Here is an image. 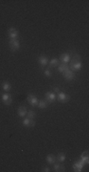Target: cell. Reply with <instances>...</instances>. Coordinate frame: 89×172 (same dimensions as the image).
Wrapping results in <instances>:
<instances>
[{"label":"cell","mask_w":89,"mask_h":172,"mask_svg":"<svg viewBox=\"0 0 89 172\" xmlns=\"http://www.w3.org/2000/svg\"><path fill=\"white\" fill-rule=\"evenodd\" d=\"M72 55H72V58H70V63L68 67L73 72L81 70V68H82V57L79 54H75V53H73Z\"/></svg>","instance_id":"1"},{"label":"cell","mask_w":89,"mask_h":172,"mask_svg":"<svg viewBox=\"0 0 89 172\" xmlns=\"http://www.w3.org/2000/svg\"><path fill=\"white\" fill-rule=\"evenodd\" d=\"M9 45H10V49L13 52H16V51L19 50L20 48V42L18 39H10Z\"/></svg>","instance_id":"2"},{"label":"cell","mask_w":89,"mask_h":172,"mask_svg":"<svg viewBox=\"0 0 89 172\" xmlns=\"http://www.w3.org/2000/svg\"><path fill=\"white\" fill-rule=\"evenodd\" d=\"M27 102L30 103L31 106H33V107H35V106H37L38 105V97H36L35 95H33V94H29L27 97Z\"/></svg>","instance_id":"3"},{"label":"cell","mask_w":89,"mask_h":172,"mask_svg":"<svg viewBox=\"0 0 89 172\" xmlns=\"http://www.w3.org/2000/svg\"><path fill=\"white\" fill-rule=\"evenodd\" d=\"M18 35H19V32L17 29L12 27L8 30V36L10 38V39H17Z\"/></svg>","instance_id":"4"},{"label":"cell","mask_w":89,"mask_h":172,"mask_svg":"<svg viewBox=\"0 0 89 172\" xmlns=\"http://www.w3.org/2000/svg\"><path fill=\"white\" fill-rule=\"evenodd\" d=\"M44 97H46V100L47 102H49V103H52V102H54L57 99L56 97V94H55L53 91H48L44 94Z\"/></svg>","instance_id":"5"},{"label":"cell","mask_w":89,"mask_h":172,"mask_svg":"<svg viewBox=\"0 0 89 172\" xmlns=\"http://www.w3.org/2000/svg\"><path fill=\"white\" fill-rule=\"evenodd\" d=\"M63 75H64V78L66 80H68V81H71V80H73L75 78V73L72 70H70L69 68L64 71V72L63 73Z\"/></svg>","instance_id":"6"},{"label":"cell","mask_w":89,"mask_h":172,"mask_svg":"<svg viewBox=\"0 0 89 172\" xmlns=\"http://www.w3.org/2000/svg\"><path fill=\"white\" fill-rule=\"evenodd\" d=\"M57 99L61 102H66L69 100L70 97L69 96H67L64 92H61V91H60L59 93H57Z\"/></svg>","instance_id":"7"},{"label":"cell","mask_w":89,"mask_h":172,"mask_svg":"<svg viewBox=\"0 0 89 172\" xmlns=\"http://www.w3.org/2000/svg\"><path fill=\"white\" fill-rule=\"evenodd\" d=\"M2 100L4 102L5 105H10L13 103V99H12V96L8 93H5L2 95Z\"/></svg>","instance_id":"8"},{"label":"cell","mask_w":89,"mask_h":172,"mask_svg":"<svg viewBox=\"0 0 89 172\" xmlns=\"http://www.w3.org/2000/svg\"><path fill=\"white\" fill-rule=\"evenodd\" d=\"M23 125L25 126V127H33L35 125V120H31L30 118H25L24 120H23Z\"/></svg>","instance_id":"9"},{"label":"cell","mask_w":89,"mask_h":172,"mask_svg":"<svg viewBox=\"0 0 89 172\" xmlns=\"http://www.w3.org/2000/svg\"><path fill=\"white\" fill-rule=\"evenodd\" d=\"M84 166V164L79 160V161H76L74 162V165H73V168H74V171H77V172H81L82 169V167Z\"/></svg>","instance_id":"10"},{"label":"cell","mask_w":89,"mask_h":172,"mask_svg":"<svg viewBox=\"0 0 89 172\" xmlns=\"http://www.w3.org/2000/svg\"><path fill=\"white\" fill-rule=\"evenodd\" d=\"M38 62L41 65V67H44L46 65L48 64V58H47V57H46V55H42L38 57Z\"/></svg>","instance_id":"11"},{"label":"cell","mask_w":89,"mask_h":172,"mask_svg":"<svg viewBox=\"0 0 89 172\" xmlns=\"http://www.w3.org/2000/svg\"><path fill=\"white\" fill-rule=\"evenodd\" d=\"M70 54L68 53H64L62 55H60V60L62 61L63 63H68L70 61Z\"/></svg>","instance_id":"12"},{"label":"cell","mask_w":89,"mask_h":172,"mask_svg":"<svg viewBox=\"0 0 89 172\" xmlns=\"http://www.w3.org/2000/svg\"><path fill=\"white\" fill-rule=\"evenodd\" d=\"M27 108H26V106H19L17 109V114L19 117L23 118V117H26L27 116Z\"/></svg>","instance_id":"13"},{"label":"cell","mask_w":89,"mask_h":172,"mask_svg":"<svg viewBox=\"0 0 89 172\" xmlns=\"http://www.w3.org/2000/svg\"><path fill=\"white\" fill-rule=\"evenodd\" d=\"M81 161L84 162V165H87L89 162V156H88V151H84L81 155Z\"/></svg>","instance_id":"14"},{"label":"cell","mask_w":89,"mask_h":172,"mask_svg":"<svg viewBox=\"0 0 89 172\" xmlns=\"http://www.w3.org/2000/svg\"><path fill=\"white\" fill-rule=\"evenodd\" d=\"M53 170L56 172H59V171H65V168H64V165H62L61 164H56V162H54L53 164Z\"/></svg>","instance_id":"15"},{"label":"cell","mask_w":89,"mask_h":172,"mask_svg":"<svg viewBox=\"0 0 89 172\" xmlns=\"http://www.w3.org/2000/svg\"><path fill=\"white\" fill-rule=\"evenodd\" d=\"M46 160H47V162L48 165H53L56 162V158L53 154H48L46 158Z\"/></svg>","instance_id":"16"},{"label":"cell","mask_w":89,"mask_h":172,"mask_svg":"<svg viewBox=\"0 0 89 172\" xmlns=\"http://www.w3.org/2000/svg\"><path fill=\"white\" fill-rule=\"evenodd\" d=\"M59 64H60V60L58 59V58H52L50 61H48V66H49L50 68L57 67Z\"/></svg>","instance_id":"17"},{"label":"cell","mask_w":89,"mask_h":172,"mask_svg":"<svg viewBox=\"0 0 89 172\" xmlns=\"http://www.w3.org/2000/svg\"><path fill=\"white\" fill-rule=\"evenodd\" d=\"M58 66H59V67H58V71H59L60 73H64V71L66 70V69H68V64H67V63H62V64H59L58 65Z\"/></svg>","instance_id":"18"},{"label":"cell","mask_w":89,"mask_h":172,"mask_svg":"<svg viewBox=\"0 0 89 172\" xmlns=\"http://www.w3.org/2000/svg\"><path fill=\"white\" fill-rule=\"evenodd\" d=\"M2 88L4 91H6V92H9L10 89H12V85H10V83L9 82V81H3L2 82Z\"/></svg>","instance_id":"19"},{"label":"cell","mask_w":89,"mask_h":172,"mask_svg":"<svg viewBox=\"0 0 89 172\" xmlns=\"http://www.w3.org/2000/svg\"><path fill=\"white\" fill-rule=\"evenodd\" d=\"M47 100H39L38 101V108H40V109H46V108L47 107Z\"/></svg>","instance_id":"20"},{"label":"cell","mask_w":89,"mask_h":172,"mask_svg":"<svg viewBox=\"0 0 89 172\" xmlns=\"http://www.w3.org/2000/svg\"><path fill=\"white\" fill-rule=\"evenodd\" d=\"M56 160H57V161H58V162H64V161H65V154H64V153H63V152L58 153L57 158H56Z\"/></svg>","instance_id":"21"},{"label":"cell","mask_w":89,"mask_h":172,"mask_svg":"<svg viewBox=\"0 0 89 172\" xmlns=\"http://www.w3.org/2000/svg\"><path fill=\"white\" fill-rule=\"evenodd\" d=\"M27 118H30L31 120H34L35 117H36V113H35V111H33V110H30V111H29V112L27 113Z\"/></svg>","instance_id":"22"},{"label":"cell","mask_w":89,"mask_h":172,"mask_svg":"<svg viewBox=\"0 0 89 172\" xmlns=\"http://www.w3.org/2000/svg\"><path fill=\"white\" fill-rule=\"evenodd\" d=\"M44 76H46V77H50L52 76V73H51V71H50L49 69H46V70L44 71Z\"/></svg>","instance_id":"23"},{"label":"cell","mask_w":89,"mask_h":172,"mask_svg":"<svg viewBox=\"0 0 89 172\" xmlns=\"http://www.w3.org/2000/svg\"><path fill=\"white\" fill-rule=\"evenodd\" d=\"M42 171H44V172H49L50 171V169H49V167H43V169H42Z\"/></svg>","instance_id":"24"},{"label":"cell","mask_w":89,"mask_h":172,"mask_svg":"<svg viewBox=\"0 0 89 172\" xmlns=\"http://www.w3.org/2000/svg\"><path fill=\"white\" fill-rule=\"evenodd\" d=\"M53 92H54L55 94H57V93H59V92H60V89H59V87H55L54 89H53Z\"/></svg>","instance_id":"25"}]
</instances>
